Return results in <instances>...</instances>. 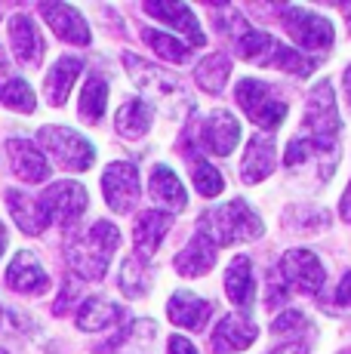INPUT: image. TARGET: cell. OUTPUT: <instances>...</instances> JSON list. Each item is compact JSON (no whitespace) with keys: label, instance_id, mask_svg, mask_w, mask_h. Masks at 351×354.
<instances>
[{"label":"cell","instance_id":"35","mask_svg":"<svg viewBox=\"0 0 351 354\" xmlns=\"http://www.w3.org/2000/svg\"><path fill=\"white\" fill-rule=\"evenodd\" d=\"M305 330H308V317L302 315L299 308L283 311L272 324V336H299V333H305Z\"/></svg>","mask_w":351,"mask_h":354},{"label":"cell","instance_id":"29","mask_svg":"<svg viewBox=\"0 0 351 354\" xmlns=\"http://www.w3.org/2000/svg\"><path fill=\"white\" fill-rule=\"evenodd\" d=\"M105 102H108V80L99 77V74H90L84 90H80L77 114L86 124H99V120L105 118Z\"/></svg>","mask_w":351,"mask_h":354},{"label":"cell","instance_id":"1","mask_svg":"<svg viewBox=\"0 0 351 354\" xmlns=\"http://www.w3.org/2000/svg\"><path fill=\"white\" fill-rule=\"evenodd\" d=\"M120 243V231L114 222L96 219L90 228L74 231L65 243V259H68V268L84 281H99L108 271L114 250Z\"/></svg>","mask_w":351,"mask_h":354},{"label":"cell","instance_id":"20","mask_svg":"<svg viewBox=\"0 0 351 354\" xmlns=\"http://www.w3.org/2000/svg\"><path fill=\"white\" fill-rule=\"evenodd\" d=\"M167 315H170V321L176 326H182V330H204L213 317V305L207 302V299L194 296V292L179 290V292H173L170 302H167Z\"/></svg>","mask_w":351,"mask_h":354},{"label":"cell","instance_id":"44","mask_svg":"<svg viewBox=\"0 0 351 354\" xmlns=\"http://www.w3.org/2000/svg\"><path fill=\"white\" fill-rule=\"evenodd\" d=\"M0 354H6V351H3V348H0Z\"/></svg>","mask_w":351,"mask_h":354},{"label":"cell","instance_id":"23","mask_svg":"<svg viewBox=\"0 0 351 354\" xmlns=\"http://www.w3.org/2000/svg\"><path fill=\"white\" fill-rule=\"evenodd\" d=\"M77 326L84 333H96V330H108V326L120 324L126 317V308L117 302H108L102 296H90L84 299V305L77 308Z\"/></svg>","mask_w":351,"mask_h":354},{"label":"cell","instance_id":"34","mask_svg":"<svg viewBox=\"0 0 351 354\" xmlns=\"http://www.w3.org/2000/svg\"><path fill=\"white\" fill-rule=\"evenodd\" d=\"M191 176H194V188H198L204 197H219L222 188H225L222 173L204 158H191Z\"/></svg>","mask_w":351,"mask_h":354},{"label":"cell","instance_id":"27","mask_svg":"<svg viewBox=\"0 0 351 354\" xmlns=\"http://www.w3.org/2000/svg\"><path fill=\"white\" fill-rule=\"evenodd\" d=\"M114 127H117V133L126 136V139H142V136L151 129V105H148L145 99H126L124 105L117 108Z\"/></svg>","mask_w":351,"mask_h":354},{"label":"cell","instance_id":"41","mask_svg":"<svg viewBox=\"0 0 351 354\" xmlns=\"http://www.w3.org/2000/svg\"><path fill=\"white\" fill-rule=\"evenodd\" d=\"M339 213H342V219H345V222H351V182H348L345 194H342V207H339Z\"/></svg>","mask_w":351,"mask_h":354},{"label":"cell","instance_id":"21","mask_svg":"<svg viewBox=\"0 0 351 354\" xmlns=\"http://www.w3.org/2000/svg\"><path fill=\"white\" fill-rule=\"evenodd\" d=\"M84 71V59L80 56H59L53 62L50 74L44 80V93H46V102L56 108H62L71 96V86L77 84V74Z\"/></svg>","mask_w":351,"mask_h":354},{"label":"cell","instance_id":"9","mask_svg":"<svg viewBox=\"0 0 351 354\" xmlns=\"http://www.w3.org/2000/svg\"><path fill=\"white\" fill-rule=\"evenodd\" d=\"M194 142H198V151H210L216 158H228L240 142L238 118L219 108V111H213L210 118H204V124L194 129Z\"/></svg>","mask_w":351,"mask_h":354},{"label":"cell","instance_id":"26","mask_svg":"<svg viewBox=\"0 0 351 354\" xmlns=\"http://www.w3.org/2000/svg\"><path fill=\"white\" fill-rule=\"evenodd\" d=\"M148 188H151V194L158 197L160 203H167L170 207V213H182V209L188 207V194H185V185L179 182V176L173 173L170 167H164V163H158V167L151 169V176H148Z\"/></svg>","mask_w":351,"mask_h":354},{"label":"cell","instance_id":"12","mask_svg":"<svg viewBox=\"0 0 351 354\" xmlns=\"http://www.w3.org/2000/svg\"><path fill=\"white\" fill-rule=\"evenodd\" d=\"M6 287L22 292V296H44L53 287V281L31 250H19L12 262L6 265Z\"/></svg>","mask_w":351,"mask_h":354},{"label":"cell","instance_id":"10","mask_svg":"<svg viewBox=\"0 0 351 354\" xmlns=\"http://www.w3.org/2000/svg\"><path fill=\"white\" fill-rule=\"evenodd\" d=\"M102 194L114 213H130L139 201V173L133 163L114 160L102 169Z\"/></svg>","mask_w":351,"mask_h":354},{"label":"cell","instance_id":"6","mask_svg":"<svg viewBox=\"0 0 351 354\" xmlns=\"http://www.w3.org/2000/svg\"><path fill=\"white\" fill-rule=\"evenodd\" d=\"M40 203V213H44L46 225H62L71 228L80 216L86 213V188L80 182L62 179V182H53L44 194L37 197Z\"/></svg>","mask_w":351,"mask_h":354},{"label":"cell","instance_id":"4","mask_svg":"<svg viewBox=\"0 0 351 354\" xmlns=\"http://www.w3.org/2000/svg\"><path fill=\"white\" fill-rule=\"evenodd\" d=\"M37 142L44 145V151L68 173H86L96 163V148L84 139L80 133H74L71 127L53 124V127H40Z\"/></svg>","mask_w":351,"mask_h":354},{"label":"cell","instance_id":"8","mask_svg":"<svg viewBox=\"0 0 351 354\" xmlns=\"http://www.w3.org/2000/svg\"><path fill=\"white\" fill-rule=\"evenodd\" d=\"M278 274L283 277V283L299 292H308V296H317L327 283V271H323V262L317 259L312 250H287L281 256Z\"/></svg>","mask_w":351,"mask_h":354},{"label":"cell","instance_id":"22","mask_svg":"<svg viewBox=\"0 0 351 354\" xmlns=\"http://www.w3.org/2000/svg\"><path fill=\"white\" fill-rule=\"evenodd\" d=\"M213 265H216V243L210 237L200 234V231L185 243V250L173 259V268L179 271L182 277H200V274H207V271H213Z\"/></svg>","mask_w":351,"mask_h":354},{"label":"cell","instance_id":"36","mask_svg":"<svg viewBox=\"0 0 351 354\" xmlns=\"http://www.w3.org/2000/svg\"><path fill=\"white\" fill-rule=\"evenodd\" d=\"M290 296V287L283 283V277L278 274V271H272L268 274V308H274V305H283Z\"/></svg>","mask_w":351,"mask_h":354},{"label":"cell","instance_id":"25","mask_svg":"<svg viewBox=\"0 0 351 354\" xmlns=\"http://www.w3.org/2000/svg\"><path fill=\"white\" fill-rule=\"evenodd\" d=\"M3 197H6V207H10V216L16 219V225L22 228L25 234H31V237L44 234L46 219H44V213H40L37 197H28L25 192H19V188H6Z\"/></svg>","mask_w":351,"mask_h":354},{"label":"cell","instance_id":"19","mask_svg":"<svg viewBox=\"0 0 351 354\" xmlns=\"http://www.w3.org/2000/svg\"><path fill=\"white\" fill-rule=\"evenodd\" d=\"M173 225V213H164V209H145L139 213L136 225H133V247H136L139 259H151L158 253L160 241L167 237V231Z\"/></svg>","mask_w":351,"mask_h":354},{"label":"cell","instance_id":"32","mask_svg":"<svg viewBox=\"0 0 351 354\" xmlns=\"http://www.w3.org/2000/svg\"><path fill=\"white\" fill-rule=\"evenodd\" d=\"M0 105L12 108V111L31 114V111L37 108L35 90L28 86V80H22V77H16V74H10V77L0 80Z\"/></svg>","mask_w":351,"mask_h":354},{"label":"cell","instance_id":"14","mask_svg":"<svg viewBox=\"0 0 351 354\" xmlns=\"http://www.w3.org/2000/svg\"><path fill=\"white\" fill-rule=\"evenodd\" d=\"M10 44H12V53L22 65L28 68H37L44 62V53H46V44H44V34L35 25V19L28 12H16L10 16Z\"/></svg>","mask_w":351,"mask_h":354},{"label":"cell","instance_id":"28","mask_svg":"<svg viewBox=\"0 0 351 354\" xmlns=\"http://www.w3.org/2000/svg\"><path fill=\"white\" fill-rule=\"evenodd\" d=\"M228 74H231V59L225 53H210V56L200 59V65L194 68V80H198L200 90L207 93H222L228 84Z\"/></svg>","mask_w":351,"mask_h":354},{"label":"cell","instance_id":"3","mask_svg":"<svg viewBox=\"0 0 351 354\" xmlns=\"http://www.w3.org/2000/svg\"><path fill=\"white\" fill-rule=\"evenodd\" d=\"M234 46H238V53L247 62L259 68H278V71H287L293 77H308L317 68V59L293 50V46H283L278 37H272L268 31H259V28H249L247 34H240L234 40Z\"/></svg>","mask_w":351,"mask_h":354},{"label":"cell","instance_id":"15","mask_svg":"<svg viewBox=\"0 0 351 354\" xmlns=\"http://www.w3.org/2000/svg\"><path fill=\"white\" fill-rule=\"evenodd\" d=\"M6 160L16 179L37 185L50 176V160L44 158V151H37L31 139H6Z\"/></svg>","mask_w":351,"mask_h":354},{"label":"cell","instance_id":"7","mask_svg":"<svg viewBox=\"0 0 351 354\" xmlns=\"http://www.w3.org/2000/svg\"><path fill=\"white\" fill-rule=\"evenodd\" d=\"M281 22L287 34L308 53H323L333 46V25L330 19H323L321 12L305 10V6H283L281 10Z\"/></svg>","mask_w":351,"mask_h":354},{"label":"cell","instance_id":"38","mask_svg":"<svg viewBox=\"0 0 351 354\" xmlns=\"http://www.w3.org/2000/svg\"><path fill=\"white\" fill-rule=\"evenodd\" d=\"M336 302H339V305H348V308H351V271H345V277H342L339 290H336Z\"/></svg>","mask_w":351,"mask_h":354},{"label":"cell","instance_id":"42","mask_svg":"<svg viewBox=\"0 0 351 354\" xmlns=\"http://www.w3.org/2000/svg\"><path fill=\"white\" fill-rule=\"evenodd\" d=\"M342 80H345V93H348V99H351V65L345 68V74H342Z\"/></svg>","mask_w":351,"mask_h":354},{"label":"cell","instance_id":"11","mask_svg":"<svg viewBox=\"0 0 351 354\" xmlns=\"http://www.w3.org/2000/svg\"><path fill=\"white\" fill-rule=\"evenodd\" d=\"M339 127H342V118L333 99V86H330V80H321L308 93L305 129H308V136H317V139H333L339 133Z\"/></svg>","mask_w":351,"mask_h":354},{"label":"cell","instance_id":"30","mask_svg":"<svg viewBox=\"0 0 351 354\" xmlns=\"http://www.w3.org/2000/svg\"><path fill=\"white\" fill-rule=\"evenodd\" d=\"M323 154L336 158V142H333V139H317V136H299V139H293V142L287 145L283 163H287V167L293 169V167H302V163L312 160V158H323Z\"/></svg>","mask_w":351,"mask_h":354},{"label":"cell","instance_id":"43","mask_svg":"<svg viewBox=\"0 0 351 354\" xmlns=\"http://www.w3.org/2000/svg\"><path fill=\"white\" fill-rule=\"evenodd\" d=\"M3 247H6V228L0 225V256H3Z\"/></svg>","mask_w":351,"mask_h":354},{"label":"cell","instance_id":"5","mask_svg":"<svg viewBox=\"0 0 351 354\" xmlns=\"http://www.w3.org/2000/svg\"><path fill=\"white\" fill-rule=\"evenodd\" d=\"M234 96H238V105L244 108V114L249 120H253L256 127L262 129H278L283 124V118H287V102H283L278 93L272 90V84H265V80H256V77H244L238 84V90H234Z\"/></svg>","mask_w":351,"mask_h":354},{"label":"cell","instance_id":"18","mask_svg":"<svg viewBox=\"0 0 351 354\" xmlns=\"http://www.w3.org/2000/svg\"><path fill=\"white\" fill-rule=\"evenodd\" d=\"M259 336V326L244 315H225L213 330V351L216 354H238L249 348Z\"/></svg>","mask_w":351,"mask_h":354},{"label":"cell","instance_id":"40","mask_svg":"<svg viewBox=\"0 0 351 354\" xmlns=\"http://www.w3.org/2000/svg\"><path fill=\"white\" fill-rule=\"evenodd\" d=\"M268 354H308V348L302 342H287V345H281V348H274Z\"/></svg>","mask_w":351,"mask_h":354},{"label":"cell","instance_id":"24","mask_svg":"<svg viewBox=\"0 0 351 354\" xmlns=\"http://www.w3.org/2000/svg\"><path fill=\"white\" fill-rule=\"evenodd\" d=\"M225 292L238 308H253L256 281H253V265H249L247 256H234L231 265L225 268Z\"/></svg>","mask_w":351,"mask_h":354},{"label":"cell","instance_id":"16","mask_svg":"<svg viewBox=\"0 0 351 354\" xmlns=\"http://www.w3.org/2000/svg\"><path fill=\"white\" fill-rule=\"evenodd\" d=\"M145 12L151 19H160V22H167L170 28H176L179 34H185L191 50H198V46L207 44L204 31H200L198 16L191 12V6H188V3H167V0H154V3H145Z\"/></svg>","mask_w":351,"mask_h":354},{"label":"cell","instance_id":"17","mask_svg":"<svg viewBox=\"0 0 351 354\" xmlns=\"http://www.w3.org/2000/svg\"><path fill=\"white\" fill-rule=\"evenodd\" d=\"M278 163V145L268 133H256L249 136L247 151H244V163H240V176H244L247 185H259L262 179H268Z\"/></svg>","mask_w":351,"mask_h":354},{"label":"cell","instance_id":"2","mask_svg":"<svg viewBox=\"0 0 351 354\" xmlns=\"http://www.w3.org/2000/svg\"><path fill=\"white\" fill-rule=\"evenodd\" d=\"M198 231L204 237H210L216 247H222V243L228 247V243H247V241L262 237L265 225H262L259 213L249 209L247 201L234 197V201L222 203V207L207 209L198 219Z\"/></svg>","mask_w":351,"mask_h":354},{"label":"cell","instance_id":"33","mask_svg":"<svg viewBox=\"0 0 351 354\" xmlns=\"http://www.w3.org/2000/svg\"><path fill=\"white\" fill-rule=\"evenodd\" d=\"M142 37H145V44L151 46V53H158L160 59H167V62H176V65H185L188 59H191V46L182 44V40H176L173 34H164V31H142Z\"/></svg>","mask_w":351,"mask_h":354},{"label":"cell","instance_id":"37","mask_svg":"<svg viewBox=\"0 0 351 354\" xmlns=\"http://www.w3.org/2000/svg\"><path fill=\"white\" fill-rule=\"evenodd\" d=\"M74 302H77V299H74V281H68L62 287V296H59V302L53 305V315H65V311H68Z\"/></svg>","mask_w":351,"mask_h":354},{"label":"cell","instance_id":"39","mask_svg":"<svg viewBox=\"0 0 351 354\" xmlns=\"http://www.w3.org/2000/svg\"><path fill=\"white\" fill-rule=\"evenodd\" d=\"M170 354H198V348H194L185 336H173L170 339Z\"/></svg>","mask_w":351,"mask_h":354},{"label":"cell","instance_id":"13","mask_svg":"<svg viewBox=\"0 0 351 354\" xmlns=\"http://www.w3.org/2000/svg\"><path fill=\"white\" fill-rule=\"evenodd\" d=\"M40 16H44V22L50 25L59 40L74 44V46L90 44V25H86V19L77 12V6H71V3H40Z\"/></svg>","mask_w":351,"mask_h":354},{"label":"cell","instance_id":"31","mask_svg":"<svg viewBox=\"0 0 351 354\" xmlns=\"http://www.w3.org/2000/svg\"><path fill=\"white\" fill-rule=\"evenodd\" d=\"M120 290L130 299H142L148 290H151V268H148L145 259L130 256L124 265H120Z\"/></svg>","mask_w":351,"mask_h":354}]
</instances>
